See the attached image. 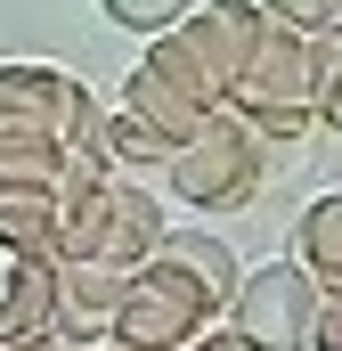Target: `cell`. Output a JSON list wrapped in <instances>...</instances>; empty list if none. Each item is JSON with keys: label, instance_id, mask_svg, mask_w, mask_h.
Returning a JSON list of instances; mask_svg holds the SVG:
<instances>
[{"label": "cell", "instance_id": "7a4b0ae2", "mask_svg": "<svg viewBox=\"0 0 342 351\" xmlns=\"http://www.w3.org/2000/svg\"><path fill=\"white\" fill-rule=\"evenodd\" d=\"M326 302H342V294H318L293 262H261V269H237V294L220 302V319H228L237 351H310Z\"/></svg>", "mask_w": 342, "mask_h": 351}, {"label": "cell", "instance_id": "4fadbf2b", "mask_svg": "<svg viewBox=\"0 0 342 351\" xmlns=\"http://www.w3.org/2000/svg\"><path fill=\"white\" fill-rule=\"evenodd\" d=\"M106 8V25H122V33H139V41H155V33H171L196 0H98Z\"/></svg>", "mask_w": 342, "mask_h": 351}, {"label": "cell", "instance_id": "30bf717a", "mask_svg": "<svg viewBox=\"0 0 342 351\" xmlns=\"http://www.w3.org/2000/svg\"><path fill=\"white\" fill-rule=\"evenodd\" d=\"M171 147H179V139H163L155 123H139L131 106L98 114V156H106L122 180H131V172H163V156H171Z\"/></svg>", "mask_w": 342, "mask_h": 351}, {"label": "cell", "instance_id": "5b68a950", "mask_svg": "<svg viewBox=\"0 0 342 351\" xmlns=\"http://www.w3.org/2000/svg\"><path fill=\"white\" fill-rule=\"evenodd\" d=\"M171 229V213H163V196L147 188V180H106V221H98V254L90 262H106V269H139L147 254H155V237Z\"/></svg>", "mask_w": 342, "mask_h": 351}, {"label": "cell", "instance_id": "ac0fdd59", "mask_svg": "<svg viewBox=\"0 0 342 351\" xmlns=\"http://www.w3.org/2000/svg\"><path fill=\"white\" fill-rule=\"evenodd\" d=\"M90 351H131V343H90Z\"/></svg>", "mask_w": 342, "mask_h": 351}, {"label": "cell", "instance_id": "5bb4252c", "mask_svg": "<svg viewBox=\"0 0 342 351\" xmlns=\"http://www.w3.org/2000/svg\"><path fill=\"white\" fill-rule=\"evenodd\" d=\"M269 25H285V33H342V0H253Z\"/></svg>", "mask_w": 342, "mask_h": 351}, {"label": "cell", "instance_id": "e0dca14e", "mask_svg": "<svg viewBox=\"0 0 342 351\" xmlns=\"http://www.w3.org/2000/svg\"><path fill=\"white\" fill-rule=\"evenodd\" d=\"M187 351H237V343H228V335H212V343H187Z\"/></svg>", "mask_w": 342, "mask_h": 351}, {"label": "cell", "instance_id": "6da1fadb", "mask_svg": "<svg viewBox=\"0 0 342 351\" xmlns=\"http://www.w3.org/2000/svg\"><path fill=\"white\" fill-rule=\"evenodd\" d=\"M155 180H163L171 204H187V213L212 221V213H245V204L261 196V180H269V164H261V139L220 106V114H204V123L163 156Z\"/></svg>", "mask_w": 342, "mask_h": 351}, {"label": "cell", "instance_id": "2e32d148", "mask_svg": "<svg viewBox=\"0 0 342 351\" xmlns=\"http://www.w3.org/2000/svg\"><path fill=\"white\" fill-rule=\"evenodd\" d=\"M16 351H90V343H74V335H41V343H16Z\"/></svg>", "mask_w": 342, "mask_h": 351}, {"label": "cell", "instance_id": "8992f818", "mask_svg": "<svg viewBox=\"0 0 342 351\" xmlns=\"http://www.w3.org/2000/svg\"><path fill=\"white\" fill-rule=\"evenodd\" d=\"M57 335V262H0V351Z\"/></svg>", "mask_w": 342, "mask_h": 351}, {"label": "cell", "instance_id": "52a82bcc", "mask_svg": "<svg viewBox=\"0 0 342 351\" xmlns=\"http://www.w3.org/2000/svg\"><path fill=\"white\" fill-rule=\"evenodd\" d=\"M147 262H163L171 278H187V286L212 302V319H220V302L237 294V269H245V262H237V245H228V237H212V229H163Z\"/></svg>", "mask_w": 342, "mask_h": 351}, {"label": "cell", "instance_id": "277c9868", "mask_svg": "<svg viewBox=\"0 0 342 351\" xmlns=\"http://www.w3.org/2000/svg\"><path fill=\"white\" fill-rule=\"evenodd\" d=\"M204 335H212V302L187 278H171L163 262L131 269V286H122V302L106 319V343H131V351H187Z\"/></svg>", "mask_w": 342, "mask_h": 351}, {"label": "cell", "instance_id": "9a60e30c", "mask_svg": "<svg viewBox=\"0 0 342 351\" xmlns=\"http://www.w3.org/2000/svg\"><path fill=\"white\" fill-rule=\"evenodd\" d=\"M310 351H342V302H326V311H318V335H310Z\"/></svg>", "mask_w": 342, "mask_h": 351}, {"label": "cell", "instance_id": "9c48e42d", "mask_svg": "<svg viewBox=\"0 0 342 351\" xmlns=\"http://www.w3.org/2000/svg\"><path fill=\"white\" fill-rule=\"evenodd\" d=\"M293 269L318 286V294H342V196L318 188L293 221Z\"/></svg>", "mask_w": 342, "mask_h": 351}, {"label": "cell", "instance_id": "3957f363", "mask_svg": "<svg viewBox=\"0 0 342 351\" xmlns=\"http://www.w3.org/2000/svg\"><path fill=\"white\" fill-rule=\"evenodd\" d=\"M49 131L57 147H98V98L49 58H0V131Z\"/></svg>", "mask_w": 342, "mask_h": 351}, {"label": "cell", "instance_id": "7c38bea8", "mask_svg": "<svg viewBox=\"0 0 342 351\" xmlns=\"http://www.w3.org/2000/svg\"><path fill=\"white\" fill-rule=\"evenodd\" d=\"M122 106H131L139 123H155L163 139H187V131L204 123V114H187V106H179V98H171V90L155 82V74H139V66H131V82H122Z\"/></svg>", "mask_w": 342, "mask_h": 351}, {"label": "cell", "instance_id": "8fae6325", "mask_svg": "<svg viewBox=\"0 0 342 351\" xmlns=\"http://www.w3.org/2000/svg\"><path fill=\"white\" fill-rule=\"evenodd\" d=\"M57 164H66V147L49 139V131H0V180L8 188H57Z\"/></svg>", "mask_w": 342, "mask_h": 351}, {"label": "cell", "instance_id": "ba28073f", "mask_svg": "<svg viewBox=\"0 0 342 351\" xmlns=\"http://www.w3.org/2000/svg\"><path fill=\"white\" fill-rule=\"evenodd\" d=\"M122 286H131V269L57 262V335H74V343H106V319H114Z\"/></svg>", "mask_w": 342, "mask_h": 351}]
</instances>
